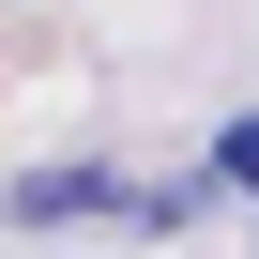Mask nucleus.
Instances as JSON below:
<instances>
[{"instance_id": "f257e3e1", "label": "nucleus", "mask_w": 259, "mask_h": 259, "mask_svg": "<svg viewBox=\"0 0 259 259\" xmlns=\"http://www.w3.org/2000/svg\"><path fill=\"white\" fill-rule=\"evenodd\" d=\"M61 213H138V198H122L107 168H31L16 183V229H61Z\"/></svg>"}, {"instance_id": "f03ea898", "label": "nucleus", "mask_w": 259, "mask_h": 259, "mask_svg": "<svg viewBox=\"0 0 259 259\" xmlns=\"http://www.w3.org/2000/svg\"><path fill=\"white\" fill-rule=\"evenodd\" d=\"M213 168H229V183L259 198V107H244V122H229V138H213Z\"/></svg>"}]
</instances>
